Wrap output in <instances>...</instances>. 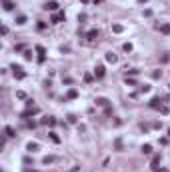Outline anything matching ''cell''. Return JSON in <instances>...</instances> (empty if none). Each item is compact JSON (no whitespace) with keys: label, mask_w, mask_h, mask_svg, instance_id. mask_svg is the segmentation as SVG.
Segmentation results:
<instances>
[{"label":"cell","mask_w":170,"mask_h":172,"mask_svg":"<svg viewBox=\"0 0 170 172\" xmlns=\"http://www.w3.org/2000/svg\"><path fill=\"white\" fill-rule=\"evenodd\" d=\"M12 70H14V76H16V78H18V80H22L24 76H26V74H24V72H22V68H20V66H16V64H14V66H12Z\"/></svg>","instance_id":"1"},{"label":"cell","mask_w":170,"mask_h":172,"mask_svg":"<svg viewBox=\"0 0 170 172\" xmlns=\"http://www.w3.org/2000/svg\"><path fill=\"white\" fill-rule=\"evenodd\" d=\"M44 8H46V10H52V12H54V10H58V2L50 0V2H46V4H44Z\"/></svg>","instance_id":"2"},{"label":"cell","mask_w":170,"mask_h":172,"mask_svg":"<svg viewBox=\"0 0 170 172\" xmlns=\"http://www.w3.org/2000/svg\"><path fill=\"white\" fill-rule=\"evenodd\" d=\"M36 52L40 54V56H38V62H44V54H46V50H44V46H36Z\"/></svg>","instance_id":"3"},{"label":"cell","mask_w":170,"mask_h":172,"mask_svg":"<svg viewBox=\"0 0 170 172\" xmlns=\"http://www.w3.org/2000/svg\"><path fill=\"white\" fill-rule=\"evenodd\" d=\"M94 76H96V78H104V66H96Z\"/></svg>","instance_id":"4"},{"label":"cell","mask_w":170,"mask_h":172,"mask_svg":"<svg viewBox=\"0 0 170 172\" xmlns=\"http://www.w3.org/2000/svg\"><path fill=\"white\" fill-rule=\"evenodd\" d=\"M60 20H64V12H58V14L52 16V22H54V24H58Z\"/></svg>","instance_id":"5"},{"label":"cell","mask_w":170,"mask_h":172,"mask_svg":"<svg viewBox=\"0 0 170 172\" xmlns=\"http://www.w3.org/2000/svg\"><path fill=\"white\" fill-rule=\"evenodd\" d=\"M158 28H160V32H162V34H170V24H160Z\"/></svg>","instance_id":"6"},{"label":"cell","mask_w":170,"mask_h":172,"mask_svg":"<svg viewBox=\"0 0 170 172\" xmlns=\"http://www.w3.org/2000/svg\"><path fill=\"white\" fill-rule=\"evenodd\" d=\"M86 36H88V40H96V38H98V30H90Z\"/></svg>","instance_id":"7"},{"label":"cell","mask_w":170,"mask_h":172,"mask_svg":"<svg viewBox=\"0 0 170 172\" xmlns=\"http://www.w3.org/2000/svg\"><path fill=\"white\" fill-rule=\"evenodd\" d=\"M26 148H28V152H34V150H38V144H36V142H28Z\"/></svg>","instance_id":"8"},{"label":"cell","mask_w":170,"mask_h":172,"mask_svg":"<svg viewBox=\"0 0 170 172\" xmlns=\"http://www.w3.org/2000/svg\"><path fill=\"white\" fill-rule=\"evenodd\" d=\"M150 106H152V108H158V106H160V98H152V100H150Z\"/></svg>","instance_id":"9"},{"label":"cell","mask_w":170,"mask_h":172,"mask_svg":"<svg viewBox=\"0 0 170 172\" xmlns=\"http://www.w3.org/2000/svg\"><path fill=\"white\" fill-rule=\"evenodd\" d=\"M106 60H108V62H112V64H114V62H116V54L108 52V54H106Z\"/></svg>","instance_id":"10"},{"label":"cell","mask_w":170,"mask_h":172,"mask_svg":"<svg viewBox=\"0 0 170 172\" xmlns=\"http://www.w3.org/2000/svg\"><path fill=\"white\" fill-rule=\"evenodd\" d=\"M96 104H98V106H106V104H108V100H106V98H96Z\"/></svg>","instance_id":"11"},{"label":"cell","mask_w":170,"mask_h":172,"mask_svg":"<svg viewBox=\"0 0 170 172\" xmlns=\"http://www.w3.org/2000/svg\"><path fill=\"white\" fill-rule=\"evenodd\" d=\"M142 152H144V154H150V152H152V146H150V144H144V146H142Z\"/></svg>","instance_id":"12"},{"label":"cell","mask_w":170,"mask_h":172,"mask_svg":"<svg viewBox=\"0 0 170 172\" xmlns=\"http://www.w3.org/2000/svg\"><path fill=\"white\" fill-rule=\"evenodd\" d=\"M76 96H78V92H76L74 88H72V90H68V94H66V98H76Z\"/></svg>","instance_id":"13"},{"label":"cell","mask_w":170,"mask_h":172,"mask_svg":"<svg viewBox=\"0 0 170 172\" xmlns=\"http://www.w3.org/2000/svg\"><path fill=\"white\" fill-rule=\"evenodd\" d=\"M16 24H26V16H18V18H16Z\"/></svg>","instance_id":"14"},{"label":"cell","mask_w":170,"mask_h":172,"mask_svg":"<svg viewBox=\"0 0 170 172\" xmlns=\"http://www.w3.org/2000/svg\"><path fill=\"white\" fill-rule=\"evenodd\" d=\"M4 132H6V136H14V128L6 126V128H4Z\"/></svg>","instance_id":"15"},{"label":"cell","mask_w":170,"mask_h":172,"mask_svg":"<svg viewBox=\"0 0 170 172\" xmlns=\"http://www.w3.org/2000/svg\"><path fill=\"white\" fill-rule=\"evenodd\" d=\"M50 140H52V142H56V144L60 142V138H58V136H56L54 132H50Z\"/></svg>","instance_id":"16"},{"label":"cell","mask_w":170,"mask_h":172,"mask_svg":"<svg viewBox=\"0 0 170 172\" xmlns=\"http://www.w3.org/2000/svg\"><path fill=\"white\" fill-rule=\"evenodd\" d=\"M44 122H48V124H50V126H54V124H56V120H54V118H52V116H48V118H46V120H44Z\"/></svg>","instance_id":"17"},{"label":"cell","mask_w":170,"mask_h":172,"mask_svg":"<svg viewBox=\"0 0 170 172\" xmlns=\"http://www.w3.org/2000/svg\"><path fill=\"white\" fill-rule=\"evenodd\" d=\"M4 8H6V10H12V2H10V0H4Z\"/></svg>","instance_id":"18"},{"label":"cell","mask_w":170,"mask_h":172,"mask_svg":"<svg viewBox=\"0 0 170 172\" xmlns=\"http://www.w3.org/2000/svg\"><path fill=\"white\" fill-rule=\"evenodd\" d=\"M158 162H160V154H156V156L152 158V166H156V164H158Z\"/></svg>","instance_id":"19"},{"label":"cell","mask_w":170,"mask_h":172,"mask_svg":"<svg viewBox=\"0 0 170 172\" xmlns=\"http://www.w3.org/2000/svg\"><path fill=\"white\" fill-rule=\"evenodd\" d=\"M126 72H128L130 76H136V74H138V70H136V68H130V70H126Z\"/></svg>","instance_id":"20"},{"label":"cell","mask_w":170,"mask_h":172,"mask_svg":"<svg viewBox=\"0 0 170 172\" xmlns=\"http://www.w3.org/2000/svg\"><path fill=\"white\" fill-rule=\"evenodd\" d=\"M50 162H54V156H46L44 158V164H50Z\"/></svg>","instance_id":"21"},{"label":"cell","mask_w":170,"mask_h":172,"mask_svg":"<svg viewBox=\"0 0 170 172\" xmlns=\"http://www.w3.org/2000/svg\"><path fill=\"white\" fill-rule=\"evenodd\" d=\"M148 90H150V86H148V84H142V86H140V92H148Z\"/></svg>","instance_id":"22"},{"label":"cell","mask_w":170,"mask_h":172,"mask_svg":"<svg viewBox=\"0 0 170 172\" xmlns=\"http://www.w3.org/2000/svg\"><path fill=\"white\" fill-rule=\"evenodd\" d=\"M116 150H122V140H120V138L116 140Z\"/></svg>","instance_id":"23"},{"label":"cell","mask_w":170,"mask_h":172,"mask_svg":"<svg viewBox=\"0 0 170 172\" xmlns=\"http://www.w3.org/2000/svg\"><path fill=\"white\" fill-rule=\"evenodd\" d=\"M112 30H114V32H122V26H120V24H114V28H112Z\"/></svg>","instance_id":"24"},{"label":"cell","mask_w":170,"mask_h":172,"mask_svg":"<svg viewBox=\"0 0 170 172\" xmlns=\"http://www.w3.org/2000/svg\"><path fill=\"white\" fill-rule=\"evenodd\" d=\"M24 58H26V60L32 58V52H30V50H26V52H24Z\"/></svg>","instance_id":"25"},{"label":"cell","mask_w":170,"mask_h":172,"mask_svg":"<svg viewBox=\"0 0 170 172\" xmlns=\"http://www.w3.org/2000/svg\"><path fill=\"white\" fill-rule=\"evenodd\" d=\"M124 50H126V52H130V50H132V44H128V42H126V44H124Z\"/></svg>","instance_id":"26"},{"label":"cell","mask_w":170,"mask_h":172,"mask_svg":"<svg viewBox=\"0 0 170 172\" xmlns=\"http://www.w3.org/2000/svg\"><path fill=\"white\" fill-rule=\"evenodd\" d=\"M160 74H162V72H160V70H156V72H152V78H160Z\"/></svg>","instance_id":"27"},{"label":"cell","mask_w":170,"mask_h":172,"mask_svg":"<svg viewBox=\"0 0 170 172\" xmlns=\"http://www.w3.org/2000/svg\"><path fill=\"white\" fill-rule=\"evenodd\" d=\"M84 80L86 82H92V74H84Z\"/></svg>","instance_id":"28"},{"label":"cell","mask_w":170,"mask_h":172,"mask_svg":"<svg viewBox=\"0 0 170 172\" xmlns=\"http://www.w3.org/2000/svg\"><path fill=\"white\" fill-rule=\"evenodd\" d=\"M126 84H136V80H134V78H128V76H126Z\"/></svg>","instance_id":"29"},{"label":"cell","mask_w":170,"mask_h":172,"mask_svg":"<svg viewBox=\"0 0 170 172\" xmlns=\"http://www.w3.org/2000/svg\"><path fill=\"white\" fill-rule=\"evenodd\" d=\"M44 28H46V24H44L42 20H40V22H38V30H44Z\"/></svg>","instance_id":"30"},{"label":"cell","mask_w":170,"mask_h":172,"mask_svg":"<svg viewBox=\"0 0 170 172\" xmlns=\"http://www.w3.org/2000/svg\"><path fill=\"white\" fill-rule=\"evenodd\" d=\"M26 172H38V170H30V168H26Z\"/></svg>","instance_id":"31"},{"label":"cell","mask_w":170,"mask_h":172,"mask_svg":"<svg viewBox=\"0 0 170 172\" xmlns=\"http://www.w3.org/2000/svg\"><path fill=\"white\" fill-rule=\"evenodd\" d=\"M160 172H170V170H166V168H164V170H160Z\"/></svg>","instance_id":"32"},{"label":"cell","mask_w":170,"mask_h":172,"mask_svg":"<svg viewBox=\"0 0 170 172\" xmlns=\"http://www.w3.org/2000/svg\"><path fill=\"white\" fill-rule=\"evenodd\" d=\"M94 2H96V4H98V2H102V0H94Z\"/></svg>","instance_id":"33"},{"label":"cell","mask_w":170,"mask_h":172,"mask_svg":"<svg viewBox=\"0 0 170 172\" xmlns=\"http://www.w3.org/2000/svg\"><path fill=\"white\" fill-rule=\"evenodd\" d=\"M168 136H170V128H168Z\"/></svg>","instance_id":"34"}]
</instances>
